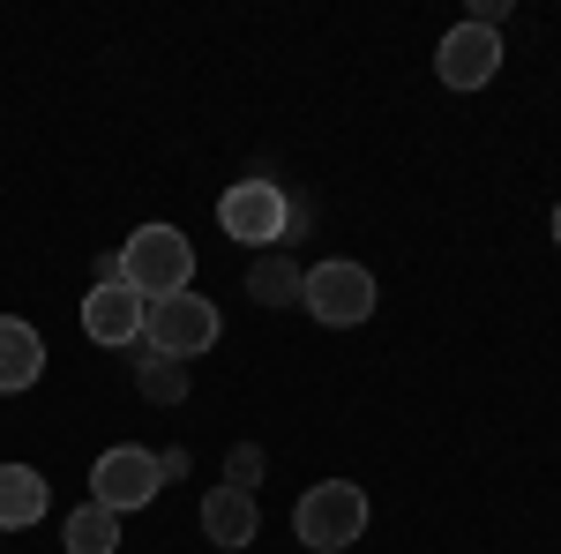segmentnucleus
Instances as JSON below:
<instances>
[{
    "instance_id": "nucleus-1",
    "label": "nucleus",
    "mask_w": 561,
    "mask_h": 554,
    "mask_svg": "<svg viewBox=\"0 0 561 554\" xmlns=\"http://www.w3.org/2000/svg\"><path fill=\"white\" fill-rule=\"evenodd\" d=\"M367 495L352 479H314L300 502H293V532L307 540V554H345L359 532H367Z\"/></svg>"
},
{
    "instance_id": "nucleus-11",
    "label": "nucleus",
    "mask_w": 561,
    "mask_h": 554,
    "mask_svg": "<svg viewBox=\"0 0 561 554\" xmlns=\"http://www.w3.org/2000/svg\"><path fill=\"white\" fill-rule=\"evenodd\" d=\"M53 510V495H45V472L31 465H0V532H23V524H38Z\"/></svg>"
},
{
    "instance_id": "nucleus-4",
    "label": "nucleus",
    "mask_w": 561,
    "mask_h": 554,
    "mask_svg": "<svg viewBox=\"0 0 561 554\" xmlns=\"http://www.w3.org/2000/svg\"><path fill=\"white\" fill-rule=\"evenodd\" d=\"M300 307L322 323V330H352V323H367L375 315V270H359L352 256H330L307 270L300 285Z\"/></svg>"
},
{
    "instance_id": "nucleus-8",
    "label": "nucleus",
    "mask_w": 561,
    "mask_h": 554,
    "mask_svg": "<svg viewBox=\"0 0 561 554\" xmlns=\"http://www.w3.org/2000/svg\"><path fill=\"white\" fill-rule=\"evenodd\" d=\"M142 315H150V299L128 293V285H90V299H83L90 344H113V352H128V344L142 338Z\"/></svg>"
},
{
    "instance_id": "nucleus-5",
    "label": "nucleus",
    "mask_w": 561,
    "mask_h": 554,
    "mask_svg": "<svg viewBox=\"0 0 561 554\" xmlns=\"http://www.w3.org/2000/svg\"><path fill=\"white\" fill-rule=\"evenodd\" d=\"M158 487H165V472H158V450H142V442H121V450H105V457L90 465V502L113 510V517L150 510Z\"/></svg>"
},
{
    "instance_id": "nucleus-16",
    "label": "nucleus",
    "mask_w": 561,
    "mask_h": 554,
    "mask_svg": "<svg viewBox=\"0 0 561 554\" xmlns=\"http://www.w3.org/2000/svg\"><path fill=\"white\" fill-rule=\"evenodd\" d=\"M502 15H510V0H472V15H465V23H479V31H494Z\"/></svg>"
},
{
    "instance_id": "nucleus-2",
    "label": "nucleus",
    "mask_w": 561,
    "mask_h": 554,
    "mask_svg": "<svg viewBox=\"0 0 561 554\" xmlns=\"http://www.w3.org/2000/svg\"><path fill=\"white\" fill-rule=\"evenodd\" d=\"M121 270H128V293L173 299L195 278V248H187L180 225H142V233H128V248H121Z\"/></svg>"
},
{
    "instance_id": "nucleus-18",
    "label": "nucleus",
    "mask_w": 561,
    "mask_h": 554,
    "mask_svg": "<svg viewBox=\"0 0 561 554\" xmlns=\"http://www.w3.org/2000/svg\"><path fill=\"white\" fill-rule=\"evenodd\" d=\"M554 240H561V203H554Z\"/></svg>"
},
{
    "instance_id": "nucleus-3",
    "label": "nucleus",
    "mask_w": 561,
    "mask_h": 554,
    "mask_svg": "<svg viewBox=\"0 0 561 554\" xmlns=\"http://www.w3.org/2000/svg\"><path fill=\"white\" fill-rule=\"evenodd\" d=\"M217 225H225V240L270 256V248L293 233V195H285L277 180H232L225 203H217Z\"/></svg>"
},
{
    "instance_id": "nucleus-14",
    "label": "nucleus",
    "mask_w": 561,
    "mask_h": 554,
    "mask_svg": "<svg viewBox=\"0 0 561 554\" xmlns=\"http://www.w3.org/2000/svg\"><path fill=\"white\" fill-rule=\"evenodd\" d=\"M60 540H68V554H113L121 547V517L98 510V502H83V510L60 524Z\"/></svg>"
},
{
    "instance_id": "nucleus-6",
    "label": "nucleus",
    "mask_w": 561,
    "mask_h": 554,
    "mask_svg": "<svg viewBox=\"0 0 561 554\" xmlns=\"http://www.w3.org/2000/svg\"><path fill=\"white\" fill-rule=\"evenodd\" d=\"M217 338H225V323H217V299H203V293L150 299V315H142V344H158V352H173V360H195V352H210Z\"/></svg>"
},
{
    "instance_id": "nucleus-15",
    "label": "nucleus",
    "mask_w": 561,
    "mask_h": 554,
    "mask_svg": "<svg viewBox=\"0 0 561 554\" xmlns=\"http://www.w3.org/2000/svg\"><path fill=\"white\" fill-rule=\"evenodd\" d=\"M262 472H270V450H262V442H232V450H225V487L255 495V487H262Z\"/></svg>"
},
{
    "instance_id": "nucleus-17",
    "label": "nucleus",
    "mask_w": 561,
    "mask_h": 554,
    "mask_svg": "<svg viewBox=\"0 0 561 554\" xmlns=\"http://www.w3.org/2000/svg\"><path fill=\"white\" fill-rule=\"evenodd\" d=\"M158 472L165 479H187V450H158Z\"/></svg>"
},
{
    "instance_id": "nucleus-12",
    "label": "nucleus",
    "mask_w": 561,
    "mask_h": 554,
    "mask_svg": "<svg viewBox=\"0 0 561 554\" xmlns=\"http://www.w3.org/2000/svg\"><path fill=\"white\" fill-rule=\"evenodd\" d=\"M135 352V389H142V405H180L187 397V360H173V352H158V344H128Z\"/></svg>"
},
{
    "instance_id": "nucleus-9",
    "label": "nucleus",
    "mask_w": 561,
    "mask_h": 554,
    "mask_svg": "<svg viewBox=\"0 0 561 554\" xmlns=\"http://www.w3.org/2000/svg\"><path fill=\"white\" fill-rule=\"evenodd\" d=\"M262 532V510L255 495H240V487H210L203 495V540L225 554H248V540Z\"/></svg>"
},
{
    "instance_id": "nucleus-13",
    "label": "nucleus",
    "mask_w": 561,
    "mask_h": 554,
    "mask_svg": "<svg viewBox=\"0 0 561 554\" xmlns=\"http://www.w3.org/2000/svg\"><path fill=\"white\" fill-rule=\"evenodd\" d=\"M300 285H307V270L293 256H277V248L255 256V270H248V299H255V307H293Z\"/></svg>"
},
{
    "instance_id": "nucleus-10",
    "label": "nucleus",
    "mask_w": 561,
    "mask_h": 554,
    "mask_svg": "<svg viewBox=\"0 0 561 554\" xmlns=\"http://www.w3.org/2000/svg\"><path fill=\"white\" fill-rule=\"evenodd\" d=\"M38 375H45V344H38V330H31L23 315H0V397L31 389Z\"/></svg>"
},
{
    "instance_id": "nucleus-7",
    "label": "nucleus",
    "mask_w": 561,
    "mask_h": 554,
    "mask_svg": "<svg viewBox=\"0 0 561 554\" xmlns=\"http://www.w3.org/2000/svg\"><path fill=\"white\" fill-rule=\"evenodd\" d=\"M434 76L449 90H486L502 76V38L494 31H479V23H457L449 38L434 45Z\"/></svg>"
}]
</instances>
